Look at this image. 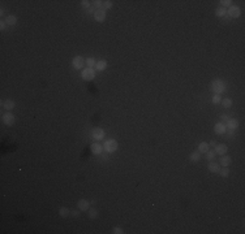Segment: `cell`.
<instances>
[{
  "label": "cell",
  "instance_id": "6da1fadb",
  "mask_svg": "<svg viewBox=\"0 0 245 234\" xmlns=\"http://www.w3.org/2000/svg\"><path fill=\"white\" fill-rule=\"evenodd\" d=\"M211 88H213L214 94H218V95H222L227 91V83L224 82L223 79H214L211 82Z\"/></svg>",
  "mask_w": 245,
  "mask_h": 234
},
{
  "label": "cell",
  "instance_id": "7a4b0ae2",
  "mask_svg": "<svg viewBox=\"0 0 245 234\" xmlns=\"http://www.w3.org/2000/svg\"><path fill=\"white\" fill-rule=\"evenodd\" d=\"M117 147H119V144H117V140L116 139H106L103 143V150L106 151L107 153H112L115 152V151L117 150Z\"/></svg>",
  "mask_w": 245,
  "mask_h": 234
},
{
  "label": "cell",
  "instance_id": "3957f363",
  "mask_svg": "<svg viewBox=\"0 0 245 234\" xmlns=\"http://www.w3.org/2000/svg\"><path fill=\"white\" fill-rule=\"evenodd\" d=\"M81 77L82 79L85 81H91L95 78V69L94 68H83L82 69V73H81Z\"/></svg>",
  "mask_w": 245,
  "mask_h": 234
},
{
  "label": "cell",
  "instance_id": "277c9868",
  "mask_svg": "<svg viewBox=\"0 0 245 234\" xmlns=\"http://www.w3.org/2000/svg\"><path fill=\"white\" fill-rule=\"evenodd\" d=\"M72 66L76 70H81L85 66V60H83L82 56H74L72 59Z\"/></svg>",
  "mask_w": 245,
  "mask_h": 234
},
{
  "label": "cell",
  "instance_id": "5b68a950",
  "mask_svg": "<svg viewBox=\"0 0 245 234\" xmlns=\"http://www.w3.org/2000/svg\"><path fill=\"white\" fill-rule=\"evenodd\" d=\"M104 135H106V133H104V130L100 129V127H95V129H93V131H91V138H93L95 142H99V140L104 139Z\"/></svg>",
  "mask_w": 245,
  "mask_h": 234
},
{
  "label": "cell",
  "instance_id": "8992f818",
  "mask_svg": "<svg viewBox=\"0 0 245 234\" xmlns=\"http://www.w3.org/2000/svg\"><path fill=\"white\" fill-rule=\"evenodd\" d=\"M1 121H3V124L7 125V126H12V125L14 124V116H13V113H10L9 111H7L1 116Z\"/></svg>",
  "mask_w": 245,
  "mask_h": 234
},
{
  "label": "cell",
  "instance_id": "52a82bcc",
  "mask_svg": "<svg viewBox=\"0 0 245 234\" xmlns=\"http://www.w3.org/2000/svg\"><path fill=\"white\" fill-rule=\"evenodd\" d=\"M227 14L231 18H237L241 14V10H240V8L237 7V5H231V7L228 8V10H227Z\"/></svg>",
  "mask_w": 245,
  "mask_h": 234
},
{
  "label": "cell",
  "instance_id": "ba28073f",
  "mask_svg": "<svg viewBox=\"0 0 245 234\" xmlns=\"http://www.w3.org/2000/svg\"><path fill=\"white\" fill-rule=\"evenodd\" d=\"M93 14H94V20H95L96 22H103V21L106 20V16H107L104 9H96Z\"/></svg>",
  "mask_w": 245,
  "mask_h": 234
},
{
  "label": "cell",
  "instance_id": "9c48e42d",
  "mask_svg": "<svg viewBox=\"0 0 245 234\" xmlns=\"http://www.w3.org/2000/svg\"><path fill=\"white\" fill-rule=\"evenodd\" d=\"M91 153H94V155H100L102 152H103V146L100 144L99 142H94L91 143Z\"/></svg>",
  "mask_w": 245,
  "mask_h": 234
},
{
  "label": "cell",
  "instance_id": "30bf717a",
  "mask_svg": "<svg viewBox=\"0 0 245 234\" xmlns=\"http://www.w3.org/2000/svg\"><path fill=\"white\" fill-rule=\"evenodd\" d=\"M77 208L81 211V212H85V211H89V208H90V202L86 199H81L78 200L77 203Z\"/></svg>",
  "mask_w": 245,
  "mask_h": 234
},
{
  "label": "cell",
  "instance_id": "8fae6325",
  "mask_svg": "<svg viewBox=\"0 0 245 234\" xmlns=\"http://www.w3.org/2000/svg\"><path fill=\"white\" fill-rule=\"evenodd\" d=\"M214 131H215L218 135L226 134V131H227L226 124H223V122H218V124H215V126H214Z\"/></svg>",
  "mask_w": 245,
  "mask_h": 234
},
{
  "label": "cell",
  "instance_id": "7c38bea8",
  "mask_svg": "<svg viewBox=\"0 0 245 234\" xmlns=\"http://www.w3.org/2000/svg\"><path fill=\"white\" fill-rule=\"evenodd\" d=\"M216 152V155H226L227 151H228V147H227V144H223V143H220V144H216L215 146V150H214Z\"/></svg>",
  "mask_w": 245,
  "mask_h": 234
},
{
  "label": "cell",
  "instance_id": "4fadbf2b",
  "mask_svg": "<svg viewBox=\"0 0 245 234\" xmlns=\"http://www.w3.org/2000/svg\"><path fill=\"white\" fill-rule=\"evenodd\" d=\"M1 104H3V108L7 109V111H9V112L12 111V109L14 108V105H16L14 100H12V99H7V100H3Z\"/></svg>",
  "mask_w": 245,
  "mask_h": 234
},
{
  "label": "cell",
  "instance_id": "5bb4252c",
  "mask_svg": "<svg viewBox=\"0 0 245 234\" xmlns=\"http://www.w3.org/2000/svg\"><path fill=\"white\" fill-rule=\"evenodd\" d=\"M231 163H232V159L228 155H222L220 159H219V165L222 166H228Z\"/></svg>",
  "mask_w": 245,
  "mask_h": 234
},
{
  "label": "cell",
  "instance_id": "9a60e30c",
  "mask_svg": "<svg viewBox=\"0 0 245 234\" xmlns=\"http://www.w3.org/2000/svg\"><path fill=\"white\" fill-rule=\"evenodd\" d=\"M207 169L211 172V173H218L219 169H220V165H219V163L211 160L210 163H209V165H207Z\"/></svg>",
  "mask_w": 245,
  "mask_h": 234
},
{
  "label": "cell",
  "instance_id": "2e32d148",
  "mask_svg": "<svg viewBox=\"0 0 245 234\" xmlns=\"http://www.w3.org/2000/svg\"><path fill=\"white\" fill-rule=\"evenodd\" d=\"M226 127H227V129H233V130H236L237 127H239V121H237L236 118H228V120H227Z\"/></svg>",
  "mask_w": 245,
  "mask_h": 234
},
{
  "label": "cell",
  "instance_id": "e0dca14e",
  "mask_svg": "<svg viewBox=\"0 0 245 234\" xmlns=\"http://www.w3.org/2000/svg\"><path fill=\"white\" fill-rule=\"evenodd\" d=\"M107 61L106 60H99V61H96V64H95V69L98 70V72H103V70H106L107 69Z\"/></svg>",
  "mask_w": 245,
  "mask_h": 234
},
{
  "label": "cell",
  "instance_id": "ac0fdd59",
  "mask_svg": "<svg viewBox=\"0 0 245 234\" xmlns=\"http://www.w3.org/2000/svg\"><path fill=\"white\" fill-rule=\"evenodd\" d=\"M4 21L7 22L8 26H13V25H16V23H17V17H16V16H13V14H8L7 17H5Z\"/></svg>",
  "mask_w": 245,
  "mask_h": 234
},
{
  "label": "cell",
  "instance_id": "d6986e66",
  "mask_svg": "<svg viewBox=\"0 0 245 234\" xmlns=\"http://www.w3.org/2000/svg\"><path fill=\"white\" fill-rule=\"evenodd\" d=\"M209 150H210V146H209V143L201 142L200 144H198V151H200L201 153H206Z\"/></svg>",
  "mask_w": 245,
  "mask_h": 234
},
{
  "label": "cell",
  "instance_id": "ffe728a7",
  "mask_svg": "<svg viewBox=\"0 0 245 234\" xmlns=\"http://www.w3.org/2000/svg\"><path fill=\"white\" fill-rule=\"evenodd\" d=\"M189 159H190V161H195V163H197V161H200V160H201V152H200L198 150H197V151H194V152L190 153Z\"/></svg>",
  "mask_w": 245,
  "mask_h": 234
},
{
  "label": "cell",
  "instance_id": "44dd1931",
  "mask_svg": "<svg viewBox=\"0 0 245 234\" xmlns=\"http://www.w3.org/2000/svg\"><path fill=\"white\" fill-rule=\"evenodd\" d=\"M59 215L61 216L63 218H67L68 216L70 215V209H69V208H67V207H61L59 209Z\"/></svg>",
  "mask_w": 245,
  "mask_h": 234
},
{
  "label": "cell",
  "instance_id": "7402d4cb",
  "mask_svg": "<svg viewBox=\"0 0 245 234\" xmlns=\"http://www.w3.org/2000/svg\"><path fill=\"white\" fill-rule=\"evenodd\" d=\"M215 14H216V17H224V16L227 14V9H226V8H223V7L216 8V9H215Z\"/></svg>",
  "mask_w": 245,
  "mask_h": 234
},
{
  "label": "cell",
  "instance_id": "603a6c76",
  "mask_svg": "<svg viewBox=\"0 0 245 234\" xmlns=\"http://www.w3.org/2000/svg\"><path fill=\"white\" fill-rule=\"evenodd\" d=\"M222 105L224 107V108H231L232 107V99L231 98H226V99H222Z\"/></svg>",
  "mask_w": 245,
  "mask_h": 234
},
{
  "label": "cell",
  "instance_id": "cb8c5ba5",
  "mask_svg": "<svg viewBox=\"0 0 245 234\" xmlns=\"http://www.w3.org/2000/svg\"><path fill=\"white\" fill-rule=\"evenodd\" d=\"M219 174H220L223 178H227V177L229 176V169H228V166H223V169H219V172H218Z\"/></svg>",
  "mask_w": 245,
  "mask_h": 234
},
{
  "label": "cell",
  "instance_id": "d4e9b609",
  "mask_svg": "<svg viewBox=\"0 0 245 234\" xmlns=\"http://www.w3.org/2000/svg\"><path fill=\"white\" fill-rule=\"evenodd\" d=\"M85 64L87 65L89 68H95L96 61H95V59H94V57H87V59L85 60Z\"/></svg>",
  "mask_w": 245,
  "mask_h": 234
},
{
  "label": "cell",
  "instance_id": "484cf974",
  "mask_svg": "<svg viewBox=\"0 0 245 234\" xmlns=\"http://www.w3.org/2000/svg\"><path fill=\"white\" fill-rule=\"evenodd\" d=\"M215 156H216V152L214 150H209L207 152H206V159H207L209 161L214 160V159H215Z\"/></svg>",
  "mask_w": 245,
  "mask_h": 234
},
{
  "label": "cell",
  "instance_id": "4316f807",
  "mask_svg": "<svg viewBox=\"0 0 245 234\" xmlns=\"http://www.w3.org/2000/svg\"><path fill=\"white\" fill-rule=\"evenodd\" d=\"M87 213H89V217L90 218H96V216H98V211L95 209V208H89V211H87Z\"/></svg>",
  "mask_w": 245,
  "mask_h": 234
},
{
  "label": "cell",
  "instance_id": "83f0119b",
  "mask_svg": "<svg viewBox=\"0 0 245 234\" xmlns=\"http://www.w3.org/2000/svg\"><path fill=\"white\" fill-rule=\"evenodd\" d=\"M219 3H220V5H222V7H223V8H226V9H227V7L229 8V7H231V5H232V3H233V1H232V0H220V1H219Z\"/></svg>",
  "mask_w": 245,
  "mask_h": 234
},
{
  "label": "cell",
  "instance_id": "f1b7e54d",
  "mask_svg": "<svg viewBox=\"0 0 245 234\" xmlns=\"http://www.w3.org/2000/svg\"><path fill=\"white\" fill-rule=\"evenodd\" d=\"M211 101H213V104H219L222 101V96L218 95V94H214L213 99H211Z\"/></svg>",
  "mask_w": 245,
  "mask_h": 234
},
{
  "label": "cell",
  "instance_id": "f546056e",
  "mask_svg": "<svg viewBox=\"0 0 245 234\" xmlns=\"http://www.w3.org/2000/svg\"><path fill=\"white\" fill-rule=\"evenodd\" d=\"M93 5L96 8V9H103V1H100V0H95V1H93Z\"/></svg>",
  "mask_w": 245,
  "mask_h": 234
},
{
  "label": "cell",
  "instance_id": "4dcf8cb0",
  "mask_svg": "<svg viewBox=\"0 0 245 234\" xmlns=\"http://www.w3.org/2000/svg\"><path fill=\"white\" fill-rule=\"evenodd\" d=\"M112 4L114 3L111 1V0H106V1H103V9H109V8H112Z\"/></svg>",
  "mask_w": 245,
  "mask_h": 234
},
{
  "label": "cell",
  "instance_id": "1f68e13d",
  "mask_svg": "<svg viewBox=\"0 0 245 234\" xmlns=\"http://www.w3.org/2000/svg\"><path fill=\"white\" fill-rule=\"evenodd\" d=\"M112 233L114 234H122L124 230H122V228H120V226H115V228L112 229Z\"/></svg>",
  "mask_w": 245,
  "mask_h": 234
},
{
  "label": "cell",
  "instance_id": "d6a6232c",
  "mask_svg": "<svg viewBox=\"0 0 245 234\" xmlns=\"http://www.w3.org/2000/svg\"><path fill=\"white\" fill-rule=\"evenodd\" d=\"M81 5H82L83 8H86V9H89V8H90V1H87V0H82V1H81Z\"/></svg>",
  "mask_w": 245,
  "mask_h": 234
},
{
  "label": "cell",
  "instance_id": "836d02e7",
  "mask_svg": "<svg viewBox=\"0 0 245 234\" xmlns=\"http://www.w3.org/2000/svg\"><path fill=\"white\" fill-rule=\"evenodd\" d=\"M7 26H8V25H7V22H5L4 20L0 21V30H1V31H4L5 29H7Z\"/></svg>",
  "mask_w": 245,
  "mask_h": 234
},
{
  "label": "cell",
  "instance_id": "e575fe53",
  "mask_svg": "<svg viewBox=\"0 0 245 234\" xmlns=\"http://www.w3.org/2000/svg\"><path fill=\"white\" fill-rule=\"evenodd\" d=\"M80 212H81V211L78 209V208H77V209H70V215L74 216V217H77V216L80 215Z\"/></svg>",
  "mask_w": 245,
  "mask_h": 234
},
{
  "label": "cell",
  "instance_id": "d590c367",
  "mask_svg": "<svg viewBox=\"0 0 245 234\" xmlns=\"http://www.w3.org/2000/svg\"><path fill=\"white\" fill-rule=\"evenodd\" d=\"M226 133L229 135V137H235V130L233 129H227Z\"/></svg>",
  "mask_w": 245,
  "mask_h": 234
},
{
  "label": "cell",
  "instance_id": "8d00e7d4",
  "mask_svg": "<svg viewBox=\"0 0 245 234\" xmlns=\"http://www.w3.org/2000/svg\"><path fill=\"white\" fill-rule=\"evenodd\" d=\"M209 146H210V147H213V148H215V146H216V142H215V140H211V142L209 143Z\"/></svg>",
  "mask_w": 245,
  "mask_h": 234
},
{
  "label": "cell",
  "instance_id": "74e56055",
  "mask_svg": "<svg viewBox=\"0 0 245 234\" xmlns=\"http://www.w3.org/2000/svg\"><path fill=\"white\" fill-rule=\"evenodd\" d=\"M222 120H223V121H227V120H228V116H226V114H223V116H222Z\"/></svg>",
  "mask_w": 245,
  "mask_h": 234
},
{
  "label": "cell",
  "instance_id": "f35d334b",
  "mask_svg": "<svg viewBox=\"0 0 245 234\" xmlns=\"http://www.w3.org/2000/svg\"><path fill=\"white\" fill-rule=\"evenodd\" d=\"M0 14H1V16H4V9H3V8H1V9H0Z\"/></svg>",
  "mask_w": 245,
  "mask_h": 234
}]
</instances>
